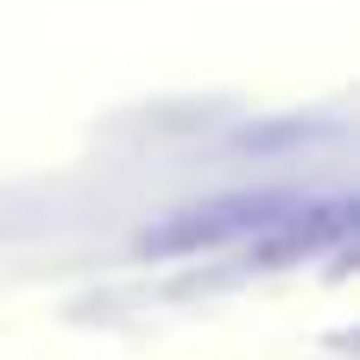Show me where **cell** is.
I'll list each match as a JSON object with an SVG mask.
<instances>
[{
  "label": "cell",
  "instance_id": "6da1fadb",
  "mask_svg": "<svg viewBox=\"0 0 360 360\" xmlns=\"http://www.w3.org/2000/svg\"><path fill=\"white\" fill-rule=\"evenodd\" d=\"M297 202L285 190H234V196H215V202H196L171 221H158L146 234V253H196V247H221V240H240V234H272Z\"/></svg>",
  "mask_w": 360,
  "mask_h": 360
}]
</instances>
